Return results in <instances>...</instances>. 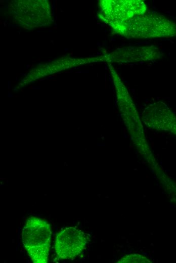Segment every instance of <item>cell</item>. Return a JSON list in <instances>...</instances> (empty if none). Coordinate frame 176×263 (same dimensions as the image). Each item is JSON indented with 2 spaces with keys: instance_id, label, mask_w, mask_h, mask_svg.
<instances>
[{
  "instance_id": "cell-2",
  "label": "cell",
  "mask_w": 176,
  "mask_h": 263,
  "mask_svg": "<svg viewBox=\"0 0 176 263\" xmlns=\"http://www.w3.org/2000/svg\"><path fill=\"white\" fill-rule=\"evenodd\" d=\"M51 229L46 221L31 217L25 222L22 233L24 246L33 262L46 263L49 259Z\"/></svg>"
},
{
  "instance_id": "cell-1",
  "label": "cell",
  "mask_w": 176,
  "mask_h": 263,
  "mask_svg": "<svg viewBox=\"0 0 176 263\" xmlns=\"http://www.w3.org/2000/svg\"><path fill=\"white\" fill-rule=\"evenodd\" d=\"M114 30L129 38L176 36V24L157 14L136 16Z\"/></svg>"
},
{
  "instance_id": "cell-4",
  "label": "cell",
  "mask_w": 176,
  "mask_h": 263,
  "mask_svg": "<svg viewBox=\"0 0 176 263\" xmlns=\"http://www.w3.org/2000/svg\"><path fill=\"white\" fill-rule=\"evenodd\" d=\"M87 240V237L80 230L74 227L66 228L56 236V253L62 259L74 258L82 252Z\"/></svg>"
},
{
  "instance_id": "cell-3",
  "label": "cell",
  "mask_w": 176,
  "mask_h": 263,
  "mask_svg": "<svg viewBox=\"0 0 176 263\" xmlns=\"http://www.w3.org/2000/svg\"><path fill=\"white\" fill-rule=\"evenodd\" d=\"M103 2L105 18L114 29L136 16L143 15L147 8L144 2L140 0Z\"/></svg>"
}]
</instances>
